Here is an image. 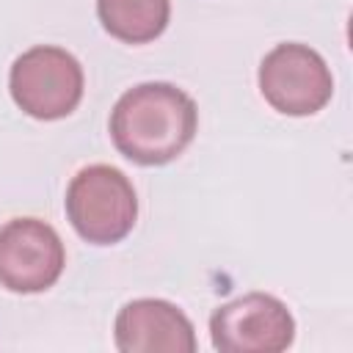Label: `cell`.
Returning <instances> with one entry per match:
<instances>
[{
  "mask_svg": "<svg viewBox=\"0 0 353 353\" xmlns=\"http://www.w3.org/2000/svg\"><path fill=\"white\" fill-rule=\"evenodd\" d=\"M196 127L193 97L171 83H141L124 91L110 110V138L138 165L171 163L188 149Z\"/></svg>",
  "mask_w": 353,
  "mask_h": 353,
  "instance_id": "6da1fadb",
  "label": "cell"
},
{
  "mask_svg": "<svg viewBox=\"0 0 353 353\" xmlns=\"http://www.w3.org/2000/svg\"><path fill=\"white\" fill-rule=\"evenodd\" d=\"M66 218L74 232L94 245L124 240L138 218L135 188L124 171L97 163L77 171L66 188Z\"/></svg>",
  "mask_w": 353,
  "mask_h": 353,
  "instance_id": "7a4b0ae2",
  "label": "cell"
},
{
  "mask_svg": "<svg viewBox=\"0 0 353 353\" xmlns=\"http://www.w3.org/2000/svg\"><path fill=\"white\" fill-rule=\"evenodd\" d=\"M83 66L63 47L36 44L25 50L8 72V91L17 108L33 119L55 121L69 116L83 99Z\"/></svg>",
  "mask_w": 353,
  "mask_h": 353,
  "instance_id": "3957f363",
  "label": "cell"
},
{
  "mask_svg": "<svg viewBox=\"0 0 353 353\" xmlns=\"http://www.w3.org/2000/svg\"><path fill=\"white\" fill-rule=\"evenodd\" d=\"M259 91L284 116H312L331 102L334 77L323 55L306 44H276L259 63Z\"/></svg>",
  "mask_w": 353,
  "mask_h": 353,
  "instance_id": "277c9868",
  "label": "cell"
},
{
  "mask_svg": "<svg viewBox=\"0 0 353 353\" xmlns=\"http://www.w3.org/2000/svg\"><path fill=\"white\" fill-rule=\"evenodd\" d=\"M212 347L221 353H279L295 339V320L276 295L248 292L210 317Z\"/></svg>",
  "mask_w": 353,
  "mask_h": 353,
  "instance_id": "5b68a950",
  "label": "cell"
},
{
  "mask_svg": "<svg viewBox=\"0 0 353 353\" xmlns=\"http://www.w3.org/2000/svg\"><path fill=\"white\" fill-rule=\"evenodd\" d=\"M66 265L58 232L39 218H11L0 226V284L11 292L50 290Z\"/></svg>",
  "mask_w": 353,
  "mask_h": 353,
  "instance_id": "8992f818",
  "label": "cell"
},
{
  "mask_svg": "<svg viewBox=\"0 0 353 353\" xmlns=\"http://www.w3.org/2000/svg\"><path fill=\"white\" fill-rule=\"evenodd\" d=\"M113 339L121 353H193L196 331L190 317L163 298H138L119 309Z\"/></svg>",
  "mask_w": 353,
  "mask_h": 353,
  "instance_id": "52a82bcc",
  "label": "cell"
},
{
  "mask_svg": "<svg viewBox=\"0 0 353 353\" xmlns=\"http://www.w3.org/2000/svg\"><path fill=\"white\" fill-rule=\"evenodd\" d=\"M102 28L124 44L154 41L171 19V0H97Z\"/></svg>",
  "mask_w": 353,
  "mask_h": 353,
  "instance_id": "ba28073f",
  "label": "cell"
}]
</instances>
